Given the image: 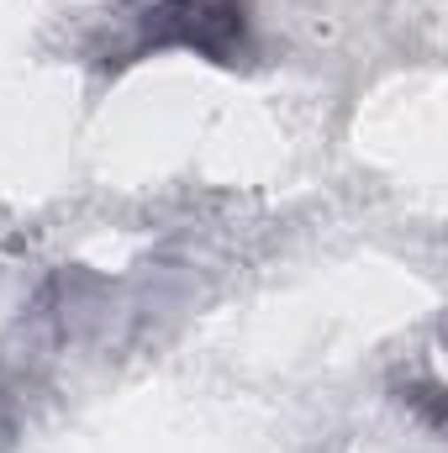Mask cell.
<instances>
[{
    "label": "cell",
    "mask_w": 448,
    "mask_h": 453,
    "mask_svg": "<svg viewBox=\"0 0 448 453\" xmlns=\"http://www.w3.org/2000/svg\"><path fill=\"white\" fill-rule=\"evenodd\" d=\"M158 48H190L212 64H237L248 53V0H148L116 64Z\"/></svg>",
    "instance_id": "6da1fadb"
}]
</instances>
